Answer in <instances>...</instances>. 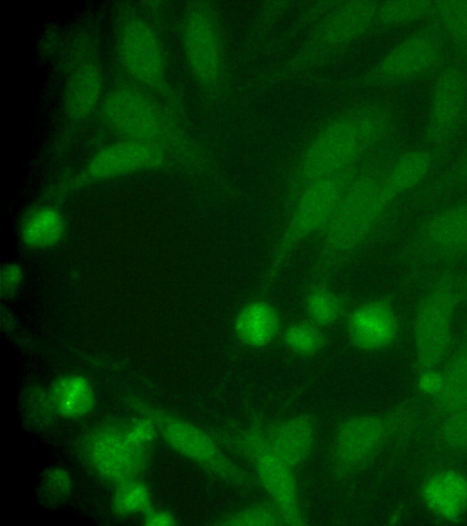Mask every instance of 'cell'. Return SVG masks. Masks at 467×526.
<instances>
[{
    "label": "cell",
    "mask_w": 467,
    "mask_h": 526,
    "mask_svg": "<svg viewBox=\"0 0 467 526\" xmlns=\"http://www.w3.org/2000/svg\"><path fill=\"white\" fill-rule=\"evenodd\" d=\"M280 338L290 353L301 358L318 355L328 342L326 329L306 318L294 321L284 326Z\"/></svg>",
    "instance_id": "cell-29"
},
{
    "label": "cell",
    "mask_w": 467,
    "mask_h": 526,
    "mask_svg": "<svg viewBox=\"0 0 467 526\" xmlns=\"http://www.w3.org/2000/svg\"><path fill=\"white\" fill-rule=\"evenodd\" d=\"M431 18L467 71V1H436Z\"/></svg>",
    "instance_id": "cell-28"
},
{
    "label": "cell",
    "mask_w": 467,
    "mask_h": 526,
    "mask_svg": "<svg viewBox=\"0 0 467 526\" xmlns=\"http://www.w3.org/2000/svg\"><path fill=\"white\" fill-rule=\"evenodd\" d=\"M400 115L389 102L368 101L334 114L311 136L284 185L287 211L299 193L319 179L355 168L395 139Z\"/></svg>",
    "instance_id": "cell-1"
},
{
    "label": "cell",
    "mask_w": 467,
    "mask_h": 526,
    "mask_svg": "<svg viewBox=\"0 0 467 526\" xmlns=\"http://www.w3.org/2000/svg\"><path fill=\"white\" fill-rule=\"evenodd\" d=\"M378 2H335L309 31L301 46L275 67L256 77L252 86L271 88L311 72L345 53L376 27Z\"/></svg>",
    "instance_id": "cell-6"
},
{
    "label": "cell",
    "mask_w": 467,
    "mask_h": 526,
    "mask_svg": "<svg viewBox=\"0 0 467 526\" xmlns=\"http://www.w3.org/2000/svg\"><path fill=\"white\" fill-rule=\"evenodd\" d=\"M213 523L223 526L285 525L278 508L268 498L227 512Z\"/></svg>",
    "instance_id": "cell-31"
},
{
    "label": "cell",
    "mask_w": 467,
    "mask_h": 526,
    "mask_svg": "<svg viewBox=\"0 0 467 526\" xmlns=\"http://www.w3.org/2000/svg\"><path fill=\"white\" fill-rule=\"evenodd\" d=\"M284 326L277 306L258 294L244 302L236 311L232 324L236 342L251 350H262L272 345L281 336Z\"/></svg>",
    "instance_id": "cell-21"
},
{
    "label": "cell",
    "mask_w": 467,
    "mask_h": 526,
    "mask_svg": "<svg viewBox=\"0 0 467 526\" xmlns=\"http://www.w3.org/2000/svg\"><path fill=\"white\" fill-rule=\"evenodd\" d=\"M213 434L227 450L236 453L251 464L259 487L278 508L285 526L307 523L296 469L267 447L262 436L257 412L251 413L244 426L227 427Z\"/></svg>",
    "instance_id": "cell-11"
},
{
    "label": "cell",
    "mask_w": 467,
    "mask_h": 526,
    "mask_svg": "<svg viewBox=\"0 0 467 526\" xmlns=\"http://www.w3.org/2000/svg\"><path fill=\"white\" fill-rule=\"evenodd\" d=\"M23 280V271L16 263L5 264L1 270V293L7 298L13 296Z\"/></svg>",
    "instance_id": "cell-39"
},
{
    "label": "cell",
    "mask_w": 467,
    "mask_h": 526,
    "mask_svg": "<svg viewBox=\"0 0 467 526\" xmlns=\"http://www.w3.org/2000/svg\"><path fill=\"white\" fill-rule=\"evenodd\" d=\"M65 234V220L54 206L38 205L29 210L20 226L23 244L32 249H46L57 245Z\"/></svg>",
    "instance_id": "cell-26"
},
{
    "label": "cell",
    "mask_w": 467,
    "mask_h": 526,
    "mask_svg": "<svg viewBox=\"0 0 467 526\" xmlns=\"http://www.w3.org/2000/svg\"><path fill=\"white\" fill-rule=\"evenodd\" d=\"M257 413L262 436L275 455L295 469L307 462L318 437L317 420L313 413L303 412L280 419L266 418Z\"/></svg>",
    "instance_id": "cell-19"
},
{
    "label": "cell",
    "mask_w": 467,
    "mask_h": 526,
    "mask_svg": "<svg viewBox=\"0 0 467 526\" xmlns=\"http://www.w3.org/2000/svg\"><path fill=\"white\" fill-rule=\"evenodd\" d=\"M114 49L127 80L184 114V99L171 79L157 19L141 4L124 1L116 5Z\"/></svg>",
    "instance_id": "cell-5"
},
{
    "label": "cell",
    "mask_w": 467,
    "mask_h": 526,
    "mask_svg": "<svg viewBox=\"0 0 467 526\" xmlns=\"http://www.w3.org/2000/svg\"><path fill=\"white\" fill-rule=\"evenodd\" d=\"M345 333L349 345L364 353L392 347L400 335V320L395 298L381 294L353 306L345 318Z\"/></svg>",
    "instance_id": "cell-18"
},
{
    "label": "cell",
    "mask_w": 467,
    "mask_h": 526,
    "mask_svg": "<svg viewBox=\"0 0 467 526\" xmlns=\"http://www.w3.org/2000/svg\"><path fill=\"white\" fill-rule=\"evenodd\" d=\"M97 118L116 138L160 146L179 160L186 174L232 193L209 149L188 128L184 114L140 87L125 80L107 89Z\"/></svg>",
    "instance_id": "cell-2"
},
{
    "label": "cell",
    "mask_w": 467,
    "mask_h": 526,
    "mask_svg": "<svg viewBox=\"0 0 467 526\" xmlns=\"http://www.w3.org/2000/svg\"><path fill=\"white\" fill-rule=\"evenodd\" d=\"M420 496L433 517L459 522L467 514V474L456 468H437L424 478Z\"/></svg>",
    "instance_id": "cell-20"
},
{
    "label": "cell",
    "mask_w": 467,
    "mask_h": 526,
    "mask_svg": "<svg viewBox=\"0 0 467 526\" xmlns=\"http://www.w3.org/2000/svg\"><path fill=\"white\" fill-rule=\"evenodd\" d=\"M93 22L77 27L64 43L58 67L63 75L59 119L50 148L62 154L79 131L97 117L107 89L100 54V37Z\"/></svg>",
    "instance_id": "cell-4"
},
{
    "label": "cell",
    "mask_w": 467,
    "mask_h": 526,
    "mask_svg": "<svg viewBox=\"0 0 467 526\" xmlns=\"http://www.w3.org/2000/svg\"><path fill=\"white\" fill-rule=\"evenodd\" d=\"M441 156L427 146L400 151L383 184L384 201L390 211L402 197L411 195L431 178Z\"/></svg>",
    "instance_id": "cell-22"
},
{
    "label": "cell",
    "mask_w": 467,
    "mask_h": 526,
    "mask_svg": "<svg viewBox=\"0 0 467 526\" xmlns=\"http://www.w3.org/2000/svg\"><path fill=\"white\" fill-rule=\"evenodd\" d=\"M462 286L467 297V272H462Z\"/></svg>",
    "instance_id": "cell-41"
},
{
    "label": "cell",
    "mask_w": 467,
    "mask_h": 526,
    "mask_svg": "<svg viewBox=\"0 0 467 526\" xmlns=\"http://www.w3.org/2000/svg\"><path fill=\"white\" fill-rule=\"evenodd\" d=\"M156 425L150 416L135 418L123 424L127 440L136 447H147L156 435Z\"/></svg>",
    "instance_id": "cell-36"
},
{
    "label": "cell",
    "mask_w": 467,
    "mask_h": 526,
    "mask_svg": "<svg viewBox=\"0 0 467 526\" xmlns=\"http://www.w3.org/2000/svg\"><path fill=\"white\" fill-rule=\"evenodd\" d=\"M28 394L26 400L27 402V415L29 417L33 415L35 422L36 417V425L47 424L52 414L56 413L49 392L46 393L42 389L36 388L32 394L28 393Z\"/></svg>",
    "instance_id": "cell-37"
},
{
    "label": "cell",
    "mask_w": 467,
    "mask_h": 526,
    "mask_svg": "<svg viewBox=\"0 0 467 526\" xmlns=\"http://www.w3.org/2000/svg\"><path fill=\"white\" fill-rule=\"evenodd\" d=\"M159 418L165 441L177 452L197 463L208 475L231 487L241 489H253L258 482L250 472L232 458L224 447L215 437L192 423L175 417Z\"/></svg>",
    "instance_id": "cell-15"
},
{
    "label": "cell",
    "mask_w": 467,
    "mask_h": 526,
    "mask_svg": "<svg viewBox=\"0 0 467 526\" xmlns=\"http://www.w3.org/2000/svg\"><path fill=\"white\" fill-rule=\"evenodd\" d=\"M351 308L350 298L330 284V280H308L303 294L306 318L327 329L345 320Z\"/></svg>",
    "instance_id": "cell-24"
},
{
    "label": "cell",
    "mask_w": 467,
    "mask_h": 526,
    "mask_svg": "<svg viewBox=\"0 0 467 526\" xmlns=\"http://www.w3.org/2000/svg\"><path fill=\"white\" fill-rule=\"evenodd\" d=\"M71 488V478L67 470L62 468H51L44 472L39 489L45 501L56 504L69 495Z\"/></svg>",
    "instance_id": "cell-34"
},
{
    "label": "cell",
    "mask_w": 467,
    "mask_h": 526,
    "mask_svg": "<svg viewBox=\"0 0 467 526\" xmlns=\"http://www.w3.org/2000/svg\"><path fill=\"white\" fill-rule=\"evenodd\" d=\"M434 7L431 1L378 2L376 26L391 28L431 18Z\"/></svg>",
    "instance_id": "cell-30"
},
{
    "label": "cell",
    "mask_w": 467,
    "mask_h": 526,
    "mask_svg": "<svg viewBox=\"0 0 467 526\" xmlns=\"http://www.w3.org/2000/svg\"><path fill=\"white\" fill-rule=\"evenodd\" d=\"M443 363L442 390L429 406V414L434 420L467 405V328L455 341Z\"/></svg>",
    "instance_id": "cell-23"
},
{
    "label": "cell",
    "mask_w": 467,
    "mask_h": 526,
    "mask_svg": "<svg viewBox=\"0 0 467 526\" xmlns=\"http://www.w3.org/2000/svg\"><path fill=\"white\" fill-rule=\"evenodd\" d=\"M434 438L444 449L467 452V405L436 420Z\"/></svg>",
    "instance_id": "cell-32"
},
{
    "label": "cell",
    "mask_w": 467,
    "mask_h": 526,
    "mask_svg": "<svg viewBox=\"0 0 467 526\" xmlns=\"http://www.w3.org/2000/svg\"><path fill=\"white\" fill-rule=\"evenodd\" d=\"M467 112V71L459 63L444 65L431 94L423 141L442 155L459 132Z\"/></svg>",
    "instance_id": "cell-16"
},
{
    "label": "cell",
    "mask_w": 467,
    "mask_h": 526,
    "mask_svg": "<svg viewBox=\"0 0 467 526\" xmlns=\"http://www.w3.org/2000/svg\"><path fill=\"white\" fill-rule=\"evenodd\" d=\"M50 397L57 414L67 418H78L89 413L95 404L93 390L80 375H66L52 384Z\"/></svg>",
    "instance_id": "cell-27"
},
{
    "label": "cell",
    "mask_w": 467,
    "mask_h": 526,
    "mask_svg": "<svg viewBox=\"0 0 467 526\" xmlns=\"http://www.w3.org/2000/svg\"><path fill=\"white\" fill-rule=\"evenodd\" d=\"M358 167L315 181L299 193L270 252L259 294L268 295L296 250L312 237L320 236Z\"/></svg>",
    "instance_id": "cell-9"
},
{
    "label": "cell",
    "mask_w": 467,
    "mask_h": 526,
    "mask_svg": "<svg viewBox=\"0 0 467 526\" xmlns=\"http://www.w3.org/2000/svg\"><path fill=\"white\" fill-rule=\"evenodd\" d=\"M292 9L291 2H267L258 10L253 26L250 44L252 47L260 43L267 31Z\"/></svg>",
    "instance_id": "cell-35"
},
{
    "label": "cell",
    "mask_w": 467,
    "mask_h": 526,
    "mask_svg": "<svg viewBox=\"0 0 467 526\" xmlns=\"http://www.w3.org/2000/svg\"><path fill=\"white\" fill-rule=\"evenodd\" d=\"M113 507L115 511L121 515L145 513L150 509L147 486L136 479L118 484L113 497Z\"/></svg>",
    "instance_id": "cell-33"
},
{
    "label": "cell",
    "mask_w": 467,
    "mask_h": 526,
    "mask_svg": "<svg viewBox=\"0 0 467 526\" xmlns=\"http://www.w3.org/2000/svg\"><path fill=\"white\" fill-rule=\"evenodd\" d=\"M88 466L101 479L117 485L137 479L146 467L147 447L130 444L123 424L109 423L88 434L84 442Z\"/></svg>",
    "instance_id": "cell-17"
},
{
    "label": "cell",
    "mask_w": 467,
    "mask_h": 526,
    "mask_svg": "<svg viewBox=\"0 0 467 526\" xmlns=\"http://www.w3.org/2000/svg\"><path fill=\"white\" fill-rule=\"evenodd\" d=\"M465 300L462 272L449 268L431 278L413 316L412 345L416 371L443 364L455 343V320Z\"/></svg>",
    "instance_id": "cell-10"
},
{
    "label": "cell",
    "mask_w": 467,
    "mask_h": 526,
    "mask_svg": "<svg viewBox=\"0 0 467 526\" xmlns=\"http://www.w3.org/2000/svg\"><path fill=\"white\" fill-rule=\"evenodd\" d=\"M417 414L408 404L381 412L346 416L336 424L329 445V470L334 480H350L372 462L394 438L415 426Z\"/></svg>",
    "instance_id": "cell-7"
},
{
    "label": "cell",
    "mask_w": 467,
    "mask_h": 526,
    "mask_svg": "<svg viewBox=\"0 0 467 526\" xmlns=\"http://www.w3.org/2000/svg\"><path fill=\"white\" fill-rule=\"evenodd\" d=\"M467 185V149L446 168L432 175L410 195L405 209L419 210L432 206L438 201Z\"/></svg>",
    "instance_id": "cell-25"
},
{
    "label": "cell",
    "mask_w": 467,
    "mask_h": 526,
    "mask_svg": "<svg viewBox=\"0 0 467 526\" xmlns=\"http://www.w3.org/2000/svg\"><path fill=\"white\" fill-rule=\"evenodd\" d=\"M172 170L185 173L169 151L145 142L116 138L95 150L76 172L55 183L48 193L58 200L93 183L140 172Z\"/></svg>",
    "instance_id": "cell-13"
},
{
    "label": "cell",
    "mask_w": 467,
    "mask_h": 526,
    "mask_svg": "<svg viewBox=\"0 0 467 526\" xmlns=\"http://www.w3.org/2000/svg\"><path fill=\"white\" fill-rule=\"evenodd\" d=\"M399 138L361 163L346 184L319 236L308 280H330L364 247L390 212L383 197L386 174L400 153Z\"/></svg>",
    "instance_id": "cell-3"
},
{
    "label": "cell",
    "mask_w": 467,
    "mask_h": 526,
    "mask_svg": "<svg viewBox=\"0 0 467 526\" xmlns=\"http://www.w3.org/2000/svg\"><path fill=\"white\" fill-rule=\"evenodd\" d=\"M467 258V199L421 220L402 244L399 261L409 280L451 268Z\"/></svg>",
    "instance_id": "cell-12"
},
{
    "label": "cell",
    "mask_w": 467,
    "mask_h": 526,
    "mask_svg": "<svg viewBox=\"0 0 467 526\" xmlns=\"http://www.w3.org/2000/svg\"><path fill=\"white\" fill-rule=\"evenodd\" d=\"M448 45L438 24L430 18L355 77L354 88H378L408 83L444 66Z\"/></svg>",
    "instance_id": "cell-14"
},
{
    "label": "cell",
    "mask_w": 467,
    "mask_h": 526,
    "mask_svg": "<svg viewBox=\"0 0 467 526\" xmlns=\"http://www.w3.org/2000/svg\"><path fill=\"white\" fill-rule=\"evenodd\" d=\"M416 386L419 392L430 402L441 394L443 387V374L441 367L416 371Z\"/></svg>",
    "instance_id": "cell-38"
},
{
    "label": "cell",
    "mask_w": 467,
    "mask_h": 526,
    "mask_svg": "<svg viewBox=\"0 0 467 526\" xmlns=\"http://www.w3.org/2000/svg\"><path fill=\"white\" fill-rule=\"evenodd\" d=\"M179 37L183 61L203 103L214 107L223 99L227 83L224 33L214 3H185L180 16Z\"/></svg>",
    "instance_id": "cell-8"
},
{
    "label": "cell",
    "mask_w": 467,
    "mask_h": 526,
    "mask_svg": "<svg viewBox=\"0 0 467 526\" xmlns=\"http://www.w3.org/2000/svg\"><path fill=\"white\" fill-rule=\"evenodd\" d=\"M148 526H171L176 524L175 519L167 511L150 509L145 512V522Z\"/></svg>",
    "instance_id": "cell-40"
}]
</instances>
